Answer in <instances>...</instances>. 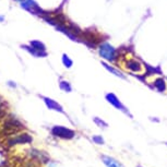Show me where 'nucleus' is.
Returning a JSON list of instances; mask_svg holds the SVG:
<instances>
[{
	"mask_svg": "<svg viewBox=\"0 0 167 167\" xmlns=\"http://www.w3.org/2000/svg\"><path fill=\"white\" fill-rule=\"evenodd\" d=\"M52 132L54 135L62 138V139H72L76 135L73 130H70V129L64 127H60V126H56V127L52 128Z\"/></svg>",
	"mask_w": 167,
	"mask_h": 167,
	"instance_id": "1",
	"label": "nucleus"
},
{
	"mask_svg": "<svg viewBox=\"0 0 167 167\" xmlns=\"http://www.w3.org/2000/svg\"><path fill=\"white\" fill-rule=\"evenodd\" d=\"M102 161L106 167H125L120 162H118L114 157L107 156V155H102Z\"/></svg>",
	"mask_w": 167,
	"mask_h": 167,
	"instance_id": "2",
	"label": "nucleus"
},
{
	"mask_svg": "<svg viewBox=\"0 0 167 167\" xmlns=\"http://www.w3.org/2000/svg\"><path fill=\"white\" fill-rule=\"evenodd\" d=\"M106 98H107V101L109 102L113 106H115L116 108H118V109H120V111H123L127 113L125 106L120 103V101L118 99L117 96H116L115 94H107V95H106Z\"/></svg>",
	"mask_w": 167,
	"mask_h": 167,
	"instance_id": "3",
	"label": "nucleus"
},
{
	"mask_svg": "<svg viewBox=\"0 0 167 167\" xmlns=\"http://www.w3.org/2000/svg\"><path fill=\"white\" fill-rule=\"evenodd\" d=\"M43 98H44L45 103H46L47 107H48L49 109H52V111H60V113H64V111H62V107L59 105L58 103H56L54 99H52V98H48V97H43Z\"/></svg>",
	"mask_w": 167,
	"mask_h": 167,
	"instance_id": "4",
	"label": "nucleus"
},
{
	"mask_svg": "<svg viewBox=\"0 0 167 167\" xmlns=\"http://www.w3.org/2000/svg\"><path fill=\"white\" fill-rule=\"evenodd\" d=\"M153 85L155 86V88H156L158 92H162L163 93V92L167 91V82H166V80H164V79L162 78V76L157 79Z\"/></svg>",
	"mask_w": 167,
	"mask_h": 167,
	"instance_id": "5",
	"label": "nucleus"
},
{
	"mask_svg": "<svg viewBox=\"0 0 167 167\" xmlns=\"http://www.w3.org/2000/svg\"><path fill=\"white\" fill-rule=\"evenodd\" d=\"M32 141V139L29 137L27 134H23V135H19V137H17L15 139H13V140L10 141V145L14 144V143H25V142H31Z\"/></svg>",
	"mask_w": 167,
	"mask_h": 167,
	"instance_id": "6",
	"label": "nucleus"
},
{
	"mask_svg": "<svg viewBox=\"0 0 167 167\" xmlns=\"http://www.w3.org/2000/svg\"><path fill=\"white\" fill-rule=\"evenodd\" d=\"M31 46L32 48L36 49L38 52H42V50H45V46L42 44L41 42H37V41H34V42H31Z\"/></svg>",
	"mask_w": 167,
	"mask_h": 167,
	"instance_id": "7",
	"label": "nucleus"
},
{
	"mask_svg": "<svg viewBox=\"0 0 167 167\" xmlns=\"http://www.w3.org/2000/svg\"><path fill=\"white\" fill-rule=\"evenodd\" d=\"M60 88H61V90H64V91H66V92L71 91V86H70V84H69L68 82H66V81H62L61 83H60Z\"/></svg>",
	"mask_w": 167,
	"mask_h": 167,
	"instance_id": "8",
	"label": "nucleus"
},
{
	"mask_svg": "<svg viewBox=\"0 0 167 167\" xmlns=\"http://www.w3.org/2000/svg\"><path fill=\"white\" fill-rule=\"evenodd\" d=\"M62 62H64V66L68 67V68H70V67L72 66V60H70L67 55H64V57H62Z\"/></svg>",
	"mask_w": 167,
	"mask_h": 167,
	"instance_id": "9",
	"label": "nucleus"
},
{
	"mask_svg": "<svg viewBox=\"0 0 167 167\" xmlns=\"http://www.w3.org/2000/svg\"><path fill=\"white\" fill-rule=\"evenodd\" d=\"M93 141L97 143V144H103V143H104V140L102 139L101 137H94L93 138Z\"/></svg>",
	"mask_w": 167,
	"mask_h": 167,
	"instance_id": "10",
	"label": "nucleus"
},
{
	"mask_svg": "<svg viewBox=\"0 0 167 167\" xmlns=\"http://www.w3.org/2000/svg\"><path fill=\"white\" fill-rule=\"evenodd\" d=\"M95 122L97 123L98 126H101V128H102V126H103L104 128H105V127H107V123H106V122H104L103 120H99V119H98V118H95Z\"/></svg>",
	"mask_w": 167,
	"mask_h": 167,
	"instance_id": "11",
	"label": "nucleus"
},
{
	"mask_svg": "<svg viewBox=\"0 0 167 167\" xmlns=\"http://www.w3.org/2000/svg\"><path fill=\"white\" fill-rule=\"evenodd\" d=\"M138 167H142V166H138Z\"/></svg>",
	"mask_w": 167,
	"mask_h": 167,
	"instance_id": "12",
	"label": "nucleus"
},
{
	"mask_svg": "<svg viewBox=\"0 0 167 167\" xmlns=\"http://www.w3.org/2000/svg\"><path fill=\"white\" fill-rule=\"evenodd\" d=\"M166 145H167V142H166Z\"/></svg>",
	"mask_w": 167,
	"mask_h": 167,
	"instance_id": "13",
	"label": "nucleus"
}]
</instances>
